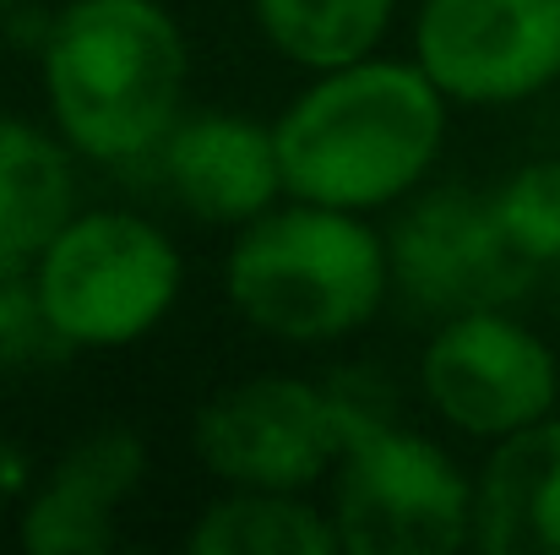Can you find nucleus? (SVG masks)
Segmentation results:
<instances>
[{
    "mask_svg": "<svg viewBox=\"0 0 560 555\" xmlns=\"http://www.w3.org/2000/svg\"><path fill=\"white\" fill-rule=\"evenodd\" d=\"M512 245L545 273L560 267V159H534L490 190Z\"/></svg>",
    "mask_w": 560,
    "mask_h": 555,
    "instance_id": "obj_16",
    "label": "nucleus"
},
{
    "mask_svg": "<svg viewBox=\"0 0 560 555\" xmlns=\"http://www.w3.org/2000/svg\"><path fill=\"white\" fill-rule=\"evenodd\" d=\"M66 355L44 316L38 294V256L33 251H5L0 245V370H22L38 360Z\"/></svg>",
    "mask_w": 560,
    "mask_h": 555,
    "instance_id": "obj_17",
    "label": "nucleus"
},
{
    "mask_svg": "<svg viewBox=\"0 0 560 555\" xmlns=\"http://www.w3.org/2000/svg\"><path fill=\"white\" fill-rule=\"evenodd\" d=\"M186 262L175 240L120 207H77L38 251V294L66 349L115 355L164 327L180 305Z\"/></svg>",
    "mask_w": 560,
    "mask_h": 555,
    "instance_id": "obj_4",
    "label": "nucleus"
},
{
    "mask_svg": "<svg viewBox=\"0 0 560 555\" xmlns=\"http://www.w3.org/2000/svg\"><path fill=\"white\" fill-rule=\"evenodd\" d=\"M327 512L349 555H452L474 545V479L441 441L402 425L338 458Z\"/></svg>",
    "mask_w": 560,
    "mask_h": 555,
    "instance_id": "obj_5",
    "label": "nucleus"
},
{
    "mask_svg": "<svg viewBox=\"0 0 560 555\" xmlns=\"http://www.w3.org/2000/svg\"><path fill=\"white\" fill-rule=\"evenodd\" d=\"M386 229L392 289L424 316H463L490 305H517L539 267L512 245L495 201L474 185H430L397 201Z\"/></svg>",
    "mask_w": 560,
    "mask_h": 555,
    "instance_id": "obj_6",
    "label": "nucleus"
},
{
    "mask_svg": "<svg viewBox=\"0 0 560 555\" xmlns=\"http://www.w3.org/2000/svg\"><path fill=\"white\" fill-rule=\"evenodd\" d=\"M153 159L170 196L196 223H212V229H245L250 218L283 201L278 137L272 126L240 109L180 115Z\"/></svg>",
    "mask_w": 560,
    "mask_h": 555,
    "instance_id": "obj_10",
    "label": "nucleus"
},
{
    "mask_svg": "<svg viewBox=\"0 0 560 555\" xmlns=\"http://www.w3.org/2000/svg\"><path fill=\"white\" fill-rule=\"evenodd\" d=\"M413 60L446 104H528L560 82V0H419Z\"/></svg>",
    "mask_w": 560,
    "mask_h": 555,
    "instance_id": "obj_9",
    "label": "nucleus"
},
{
    "mask_svg": "<svg viewBox=\"0 0 560 555\" xmlns=\"http://www.w3.org/2000/svg\"><path fill=\"white\" fill-rule=\"evenodd\" d=\"M250 11L261 38L283 60L305 71H327L375 55V44L397 16V0H250Z\"/></svg>",
    "mask_w": 560,
    "mask_h": 555,
    "instance_id": "obj_15",
    "label": "nucleus"
},
{
    "mask_svg": "<svg viewBox=\"0 0 560 555\" xmlns=\"http://www.w3.org/2000/svg\"><path fill=\"white\" fill-rule=\"evenodd\" d=\"M71 212H77L71 148L22 115H0V245L38 256Z\"/></svg>",
    "mask_w": 560,
    "mask_h": 555,
    "instance_id": "obj_13",
    "label": "nucleus"
},
{
    "mask_svg": "<svg viewBox=\"0 0 560 555\" xmlns=\"http://www.w3.org/2000/svg\"><path fill=\"white\" fill-rule=\"evenodd\" d=\"M201 469L229 490H316L343 436L322 381L305 375H245L218 386L190 425Z\"/></svg>",
    "mask_w": 560,
    "mask_h": 555,
    "instance_id": "obj_8",
    "label": "nucleus"
},
{
    "mask_svg": "<svg viewBox=\"0 0 560 555\" xmlns=\"http://www.w3.org/2000/svg\"><path fill=\"white\" fill-rule=\"evenodd\" d=\"M474 551L560 555V414L490 441L474 479Z\"/></svg>",
    "mask_w": 560,
    "mask_h": 555,
    "instance_id": "obj_12",
    "label": "nucleus"
},
{
    "mask_svg": "<svg viewBox=\"0 0 560 555\" xmlns=\"http://www.w3.org/2000/svg\"><path fill=\"white\" fill-rule=\"evenodd\" d=\"M148 447L126 425L82 436L22 507V551L98 555L115 545V512L142 485Z\"/></svg>",
    "mask_w": 560,
    "mask_h": 555,
    "instance_id": "obj_11",
    "label": "nucleus"
},
{
    "mask_svg": "<svg viewBox=\"0 0 560 555\" xmlns=\"http://www.w3.org/2000/svg\"><path fill=\"white\" fill-rule=\"evenodd\" d=\"M424 403L474 441L517 436L560 403V355L512 305L441 316L419 349Z\"/></svg>",
    "mask_w": 560,
    "mask_h": 555,
    "instance_id": "obj_7",
    "label": "nucleus"
},
{
    "mask_svg": "<svg viewBox=\"0 0 560 555\" xmlns=\"http://www.w3.org/2000/svg\"><path fill=\"white\" fill-rule=\"evenodd\" d=\"M446 115V93L413 55H360L349 66L311 71V82L272 120L283 196L343 212L397 207L435 170Z\"/></svg>",
    "mask_w": 560,
    "mask_h": 555,
    "instance_id": "obj_1",
    "label": "nucleus"
},
{
    "mask_svg": "<svg viewBox=\"0 0 560 555\" xmlns=\"http://www.w3.org/2000/svg\"><path fill=\"white\" fill-rule=\"evenodd\" d=\"M327 386V403H332V419H338V436H343V452L354 441H365L375 430L397 425V408H392V392L375 370H338L322 381Z\"/></svg>",
    "mask_w": 560,
    "mask_h": 555,
    "instance_id": "obj_18",
    "label": "nucleus"
},
{
    "mask_svg": "<svg viewBox=\"0 0 560 555\" xmlns=\"http://www.w3.org/2000/svg\"><path fill=\"white\" fill-rule=\"evenodd\" d=\"M0 5H5V11H11V5H22V0H0Z\"/></svg>",
    "mask_w": 560,
    "mask_h": 555,
    "instance_id": "obj_19",
    "label": "nucleus"
},
{
    "mask_svg": "<svg viewBox=\"0 0 560 555\" xmlns=\"http://www.w3.org/2000/svg\"><path fill=\"white\" fill-rule=\"evenodd\" d=\"M556 273H560V267H556Z\"/></svg>",
    "mask_w": 560,
    "mask_h": 555,
    "instance_id": "obj_20",
    "label": "nucleus"
},
{
    "mask_svg": "<svg viewBox=\"0 0 560 555\" xmlns=\"http://www.w3.org/2000/svg\"><path fill=\"white\" fill-rule=\"evenodd\" d=\"M190 49L159 0H71L44 33V104L93 164L153 159L186 115Z\"/></svg>",
    "mask_w": 560,
    "mask_h": 555,
    "instance_id": "obj_2",
    "label": "nucleus"
},
{
    "mask_svg": "<svg viewBox=\"0 0 560 555\" xmlns=\"http://www.w3.org/2000/svg\"><path fill=\"white\" fill-rule=\"evenodd\" d=\"M186 545L190 555H338V529L305 490H229L201 507Z\"/></svg>",
    "mask_w": 560,
    "mask_h": 555,
    "instance_id": "obj_14",
    "label": "nucleus"
},
{
    "mask_svg": "<svg viewBox=\"0 0 560 555\" xmlns=\"http://www.w3.org/2000/svg\"><path fill=\"white\" fill-rule=\"evenodd\" d=\"M223 289L240 322L278 344H338L360 333L392 294L386 234L371 212L283 196L234 229Z\"/></svg>",
    "mask_w": 560,
    "mask_h": 555,
    "instance_id": "obj_3",
    "label": "nucleus"
}]
</instances>
